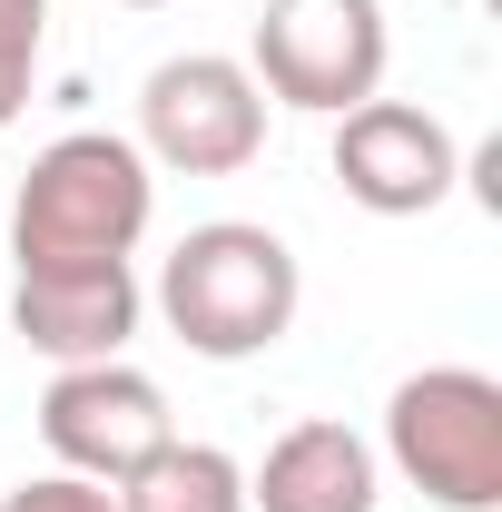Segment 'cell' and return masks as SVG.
<instances>
[{
	"mask_svg": "<svg viewBox=\"0 0 502 512\" xmlns=\"http://www.w3.org/2000/svg\"><path fill=\"white\" fill-rule=\"evenodd\" d=\"M158 217V178L119 128H69L30 158V178L10 197V256L20 266H119L138 256Z\"/></svg>",
	"mask_w": 502,
	"mask_h": 512,
	"instance_id": "6da1fadb",
	"label": "cell"
},
{
	"mask_svg": "<svg viewBox=\"0 0 502 512\" xmlns=\"http://www.w3.org/2000/svg\"><path fill=\"white\" fill-rule=\"evenodd\" d=\"M306 306V276H296V247L276 227H247V217H207L188 227L168 266H158V316L168 335L207 355V365H247L266 355Z\"/></svg>",
	"mask_w": 502,
	"mask_h": 512,
	"instance_id": "7a4b0ae2",
	"label": "cell"
},
{
	"mask_svg": "<svg viewBox=\"0 0 502 512\" xmlns=\"http://www.w3.org/2000/svg\"><path fill=\"white\" fill-rule=\"evenodd\" d=\"M394 473L443 512H502V384L483 365H424L384 404Z\"/></svg>",
	"mask_w": 502,
	"mask_h": 512,
	"instance_id": "3957f363",
	"label": "cell"
},
{
	"mask_svg": "<svg viewBox=\"0 0 502 512\" xmlns=\"http://www.w3.org/2000/svg\"><path fill=\"white\" fill-rule=\"evenodd\" d=\"M384 60H394L384 0H266V10H256L247 79L276 109L345 119L355 99H384Z\"/></svg>",
	"mask_w": 502,
	"mask_h": 512,
	"instance_id": "277c9868",
	"label": "cell"
},
{
	"mask_svg": "<svg viewBox=\"0 0 502 512\" xmlns=\"http://www.w3.org/2000/svg\"><path fill=\"white\" fill-rule=\"evenodd\" d=\"M266 148V89L247 79V60H158L138 89V158L148 168H178V178H237Z\"/></svg>",
	"mask_w": 502,
	"mask_h": 512,
	"instance_id": "5b68a950",
	"label": "cell"
},
{
	"mask_svg": "<svg viewBox=\"0 0 502 512\" xmlns=\"http://www.w3.org/2000/svg\"><path fill=\"white\" fill-rule=\"evenodd\" d=\"M40 444L79 483H128L158 444H178V424H168V394L138 375L128 355H109V365H60L50 375V394H40Z\"/></svg>",
	"mask_w": 502,
	"mask_h": 512,
	"instance_id": "8992f818",
	"label": "cell"
},
{
	"mask_svg": "<svg viewBox=\"0 0 502 512\" xmlns=\"http://www.w3.org/2000/svg\"><path fill=\"white\" fill-rule=\"evenodd\" d=\"M463 178V148L434 109L414 99H355L335 119V188L365 217H434Z\"/></svg>",
	"mask_w": 502,
	"mask_h": 512,
	"instance_id": "52a82bcc",
	"label": "cell"
},
{
	"mask_svg": "<svg viewBox=\"0 0 502 512\" xmlns=\"http://www.w3.org/2000/svg\"><path fill=\"white\" fill-rule=\"evenodd\" d=\"M138 316H148V296H138L128 256L119 266H20V296H10L20 345L50 355V365H109V355H128Z\"/></svg>",
	"mask_w": 502,
	"mask_h": 512,
	"instance_id": "ba28073f",
	"label": "cell"
},
{
	"mask_svg": "<svg viewBox=\"0 0 502 512\" xmlns=\"http://www.w3.org/2000/svg\"><path fill=\"white\" fill-rule=\"evenodd\" d=\"M384 473H375V444L335 414L315 424H286L266 463L247 473V512H375Z\"/></svg>",
	"mask_w": 502,
	"mask_h": 512,
	"instance_id": "9c48e42d",
	"label": "cell"
},
{
	"mask_svg": "<svg viewBox=\"0 0 502 512\" xmlns=\"http://www.w3.org/2000/svg\"><path fill=\"white\" fill-rule=\"evenodd\" d=\"M119 512H247V463L217 444H158L128 483H109Z\"/></svg>",
	"mask_w": 502,
	"mask_h": 512,
	"instance_id": "30bf717a",
	"label": "cell"
},
{
	"mask_svg": "<svg viewBox=\"0 0 502 512\" xmlns=\"http://www.w3.org/2000/svg\"><path fill=\"white\" fill-rule=\"evenodd\" d=\"M40 30H50V0H0V128L20 119V99H30Z\"/></svg>",
	"mask_w": 502,
	"mask_h": 512,
	"instance_id": "8fae6325",
	"label": "cell"
},
{
	"mask_svg": "<svg viewBox=\"0 0 502 512\" xmlns=\"http://www.w3.org/2000/svg\"><path fill=\"white\" fill-rule=\"evenodd\" d=\"M0 512H119V503H109V483H79V473H40V483L0 493Z\"/></svg>",
	"mask_w": 502,
	"mask_h": 512,
	"instance_id": "7c38bea8",
	"label": "cell"
},
{
	"mask_svg": "<svg viewBox=\"0 0 502 512\" xmlns=\"http://www.w3.org/2000/svg\"><path fill=\"white\" fill-rule=\"evenodd\" d=\"M128 10H168V0H128Z\"/></svg>",
	"mask_w": 502,
	"mask_h": 512,
	"instance_id": "4fadbf2b",
	"label": "cell"
}]
</instances>
